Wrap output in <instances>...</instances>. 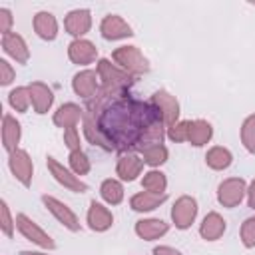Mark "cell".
Instances as JSON below:
<instances>
[{
	"instance_id": "1",
	"label": "cell",
	"mask_w": 255,
	"mask_h": 255,
	"mask_svg": "<svg viewBox=\"0 0 255 255\" xmlns=\"http://www.w3.org/2000/svg\"><path fill=\"white\" fill-rule=\"evenodd\" d=\"M86 114L96 120L98 128L110 141L112 149L143 151L149 145L163 143L165 122L151 102L129 98L128 88H100L88 100Z\"/></svg>"
},
{
	"instance_id": "2",
	"label": "cell",
	"mask_w": 255,
	"mask_h": 255,
	"mask_svg": "<svg viewBox=\"0 0 255 255\" xmlns=\"http://www.w3.org/2000/svg\"><path fill=\"white\" fill-rule=\"evenodd\" d=\"M112 58L124 72H128L133 78L141 76V74H145L149 70V62H147V58L141 54V50L137 46H120V48L114 50Z\"/></svg>"
},
{
	"instance_id": "3",
	"label": "cell",
	"mask_w": 255,
	"mask_h": 255,
	"mask_svg": "<svg viewBox=\"0 0 255 255\" xmlns=\"http://www.w3.org/2000/svg\"><path fill=\"white\" fill-rule=\"evenodd\" d=\"M16 229L22 233L24 239L32 241L34 245H38V247H42V249H46V251H54V249H56L54 239H52L36 221H32L26 213H18V215H16Z\"/></svg>"
},
{
	"instance_id": "4",
	"label": "cell",
	"mask_w": 255,
	"mask_h": 255,
	"mask_svg": "<svg viewBox=\"0 0 255 255\" xmlns=\"http://www.w3.org/2000/svg\"><path fill=\"white\" fill-rule=\"evenodd\" d=\"M247 195V183L243 177H227L217 187V201L223 207H237Z\"/></svg>"
},
{
	"instance_id": "5",
	"label": "cell",
	"mask_w": 255,
	"mask_h": 255,
	"mask_svg": "<svg viewBox=\"0 0 255 255\" xmlns=\"http://www.w3.org/2000/svg\"><path fill=\"white\" fill-rule=\"evenodd\" d=\"M96 72H98V78L102 80V86L104 88H128L133 82V76H129L118 64H112L106 58L98 60Z\"/></svg>"
},
{
	"instance_id": "6",
	"label": "cell",
	"mask_w": 255,
	"mask_h": 255,
	"mask_svg": "<svg viewBox=\"0 0 255 255\" xmlns=\"http://www.w3.org/2000/svg\"><path fill=\"white\" fill-rule=\"evenodd\" d=\"M46 165H48V171L52 173V177H54L62 187H66V189H70V191H74V193H84V191H88V185H86L72 169L64 167L56 157L48 155V157H46Z\"/></svg>"
},
{
	"instance_id": "7",
	"label": "cell",
	"mask_w": 255,
	"mask_h": 255,
	"mask_svg": "<svg viewBox=\"0 0 255 255\" xmlns=\"http://www.w3.org/2000/svg\"><path fill=\"white\" fill-rule=\"evenodd\" d=\"M8 167L12 171V175L24 185V187H30L32 183V177H34V163H32V157L28 155L26 149H14L8 153Z\"/></svg>"
},
{
	"instance_id": "8",
	"label": "cell",
	"mask_w": 255,
	"mask_h": 255,
	"mask_svg": "<svg viewBox=\"0 0 255 255\" xmlns=\"http://www.w3.org/2000/svg\"><path fill=\"white\" fill-rule=\"evenodd\" d=\"M42 203H44V207L58 219V223H62L66 229H70V231H74V233L82 229L78 215H76L64 201H60V199H56V197H52V195H42Z\"/></svg>"
},
{
	"instance_id": "9",
	"label": "cell",
	"mask_w": 255,
	"mask_h": 255,
	"mask_svg": "<svg viewBox=\"0 0 255 255\" xmlns=\"http://www.w3.org/2000/svg\"><path fill=\"white\" fill-rule=\"evenodd\" d=\"M197 217V201L191 195H181L171 207V221L177 229H187Z\"/></svg>"
},
{
	"instance_id": "10",
	"label": "cell",
	"mask_w": 255,
	"mask_h": 255,
	"mask_svg": "<svg viewBox=\"0 0 255 255\" xmlns=\"http://www.w3.org/2000/svg\"><path fill=\"white\" fill-rule=\"evenodd\" d=\"M149 102L161 112L163 116V122H165V128H171L173 124L179 122V102L175 96H171L167 90H157Z\"/></svg>"
},
{
	"instance_id": "11",
	"label": "cell",
	"mask_w": 255,
	"mask_h": 255,
	"mask_svg": "<svg viewBox=\"0 0 255 255\" xmlns=\"http://www.w3.org/2000/svg\"><path fill=\"white\" fill-rule=\"evenodd\" d=\"M100 34L104 40H124V38H129L133 36V30L131 26L118 14H108L102 18L100 22Z\"/></svg>"
},
{
	"instance_id": "12",
	"label": "cell",
	"mask_w": 255,
	"mask_h": 255,
	"mask_svg": "<svg viewBox=\"0 0 255 255\" xmlns=\"http://www.w3.org/2000/svg\"><path fill=\"white\" fill-rule=\"evenodd\" d=\"M64 28L70 36H74V40L82 38L92 28V12L88 8H76V10L68 12L64 18Z\"/></svg>"
},
{
	"instance_id": "13",
	"label": "cell",
	"mask_w": 255,
	"mask_h": 255,
	"mask_svg": "<svg viewBox=\"0 0 255 255\" xmlns=\"http://www.w3.org/2000/svg\"><path fill=\"white\" fill-rule=\"evenodd\" d=\"M68 58L72 64H78V66H88L92 62H96L98 58V48L86 40V38H76L70 42L68 46Z\"/></svg>"
},
{
	"instance_id": "14",
	"label": "cell",
	"mask_w": 255,
	"mask_h": 255,
	"mask_svg": "<svg viewBox=\"0 0 255 255\" xmlns=\"http://www.w3.org/2000/svg\"><path fill=\"white\" fill-rule=\"evenodd\" d=\"M98 72L94 70H82L74 76L72 80V90L76 92V96L84 98L86 102L92 100L98 92H100V84H98Z\"/></svg>"
},
{
	"instance_id": "15",
	"label": "cell",
	"mask_w": 255,
	"mask_h": 255,
	"mask_svg": "<svg viewBox=\"0 0 255 255\" xmlns=\"http://www.w3.org/2000/svg\"><path fill=\"white\" fill-rule=\"evenodd\" d=\"M2 50L18 64H28V60H30V48H28L26 40L16 32H8L2 36Z\"/></svg>"
},
{
	"instance_id": "16",
	"label": "cell",
	"mask_w": 255,
	"mask_h": 255,
	"mask_svg": "<svg viewBox=\"0 0 255 255\" xmlns=\"http://www.w3.org/2000/svg\"><path fill=\"white\" fill-rule=\"evenodd\" d=\"M84 114H86L84 108H80V106L74 104V102H68V104H62V106L54 112L52 122H54L58 128H62V129L78 128V124L84 120Z\"/></svg>"
},
{
	"instance_id": "17",
	"label": "cell",
	"mask_w": 255,
	"mask_h": 255,
	"mask_svg": "<svg viewBox=\"0 0 255 255\" xmlns=\"http://www.w3.org/2000/svg\"><path fill=\"white\" fill-rule=\"evenodd\" d=\"M143 169V159L141 155L133 153V151H128V153H122L120 159H118V165H116V173L122 181H133L137 179V175L141 173Z\"/></svg>"
},
{
	"instance_id": "18",
	"label": "cell",
	"mask_w": 255,
	"mask_h": 255,
	"mask_svg": "<svg viewBox=\"0 0 255 255\" xmlns=\"http://www.w3.org/2000/svg\"><path fill=\"white\" fill-rule=\"evenodd\" d=\"M86 219H88L90 229H92V231H98V233L108 231V229L114 225V215H112V211H110L106 205H102L100 201H96V199L90 203V209H88Z\"/></svg>"
},
{
	"instance_id": "19",
	"label": "cell",
	"mask_w": 255,
	"mask_h": 255,
	"mask_svg": "<svg viewBox=\"0 0 255 255\" xmlns=\"http://www.w3.org/2000/svg\"><path fill=\"white\" fill-rule=\"evenodd\" d=\"M28 92H30V100H32V108L36 114H46L52 104H54V92L44 84V82H30L28 84Z\"/></svg>"
},
{
	"instance_id": "20",
	"label": "cell",
	"mask_w": 255,
	"mask_h": 255,
	"mask_svg": "<svg viewBox=\"0 0 255 255\" xmlns=\"http://www.w3.org/2000/svg\"><path fill=\"white\" fill-rule=\"evenodd\" d=\"M135 235L143 241H155L159 237H163L169 231V223H165L163 219H155V217H147V219H139L135 221Z\"/></svg>"
},
{
	"instance_id": "21",
	"label": "cell",
	"mask_w": 255,
	"mask_h": 255,
	"mask_svg": "<svg viewBox=\"0 0 255 255\" xmlns=\"http://www.w3.org/2000/svg\"><path fill=\"white\" fill-rule=\"evenodd\" d=\"M20 137H22V126H20V122L14 116L4 114L2 116V147L8 153L14 151V149H18Z\"/></svg>"
},
{
	"instance_id": "22",
	"label": "cell",
	"mask_w": 255,
	"mask_h": 255,
	"mask_svg": "<svg viewBox=\"0 0 255 255\" xmlns=\"http://www.w3.org/2000/svg\"><path fill=\"white\" fill-rule=\"evenodd\" d=\"M32 26H34L36 36L42 38V40L52 42L58 36V20H56V16L52 12H46V10L38 12L34 16V20H32Z\"/></svg>"
},
{
	"instance_id": "23",
	"label": "cell",
	"mask_w": 255,
	"mask_h": 255,
	"mask_svg": "<svg viewBox=\"0 0 255 255\" xmlns=\"http://www.w3.org/2000/svg\"><path fill=\"white\" fill-rule=\"evenodd\" d=\"M225 229H227V221L217 211H209L199 225V235L205 241H217L225 233Z\"/></svg>"
},
{
	"instance_id": "24",
	"label": "cell",
	"mask_w": 255,
	"mask_h": 255,
	"mask_svg": "<svg viewBox=\"0 0 255 255\" xmlns=\"http://www.w3.org/2000/svg\"><path fill=\"white\" fill-rule=\"evenodd\" d=\"M167 199V193H151V191H139L135 195H131L129 199V207L137 213H147L157 209L163 201Z\"/></svg>"
},
{
	"instance_id": "25",
	"label": "cell",
	"mask_w": 255,
	"mask_h": 255,
	"mask_svg": "<svg viewBox=\"0 0 255 255\" xmlns=\"http://www.w3.org/2000/svg\"><path fill=\"white\" fill-rule=\"evenodd\" d=\"M213 137V126L207 120H189V131H187V141L195 147H201L209 143Z\"/></svg>"
},
{
	"instance_id": "26",
	"label": "cell",
	"mask_w": 255,
	"mask_h": 255,
	"mask_svg": "<svg viewBox=\"0 0 255 255\" xmlns=\"http://www.w3.org/2000/svg\"><path fill=\"white\" fill-rule=\"evenodd\" d=\"M205 163H207V167H211V169H215V171H223V169H227V167L233 163V155H231V151H229L227 147H223V145H213V147L207 149V153H205Z\"/></svg>"
},
{
	"instance_id": "27",
	"label": "cell",
	"mask_w": 255,
	"mask_h": 255,
	"mask_svg": "<svg viewBox=\"0 0 255 255\" xmlns=\"http://www.w3.org/2000/svg\"><path fill=\"white\" fill-rule=\"evenodd\" d=\"M100 195L108 205H120L124 201V185L118 179H104L100 185Z\"/></svg>"
},
{
	"instance_id": "28",
	"label": "cell",
	"mask_w": 255,
	"mask_h": 255,
	"mask_svg": "<svg viewBox=\"0 0 255 255\" xmlns=\"http://www.w3.org/2000/svg\"><path fill=\"white\" fill-rule=\"evenodd\" d=\"M141 187L145 191H151V193H165V189H167V177L159 169H149L147 173H143Z\"/></svg>"
},
{
	"instance_id": "29",
	"label": "cell",
	"mask_w": 255,
	"mask_h": 255,
	"mask_svg": "<svg viewBox=\"0 0 255 255\" xmlns=\"http://www.w3.org/2000/svg\"><path fill=\"white\" fill-rule=\"evenodd\" d=\"M8 104H10V108H12L14 112H18V114L28 112V108H30V104H32L28 86H18V88L10 90V94H8Z\"/></svg>"
},
{
	"instance_id": "30",
	"label": "cell",
	"mask_w": 255,
	"mask_h": 255,
	"mask_svg": "<svg viewBox=\"0 0 255 255\" xmlns=\"http://www.w3.org/2000/svg\"><path fill=\"white\" fill-rule=\"evenodd\" d=\"M167 147L163 145V143H157V145H149V147H145L143 151H141V159H143V163H147V165H151V167H159V165H163L165 161H167Z\"/></svg>"
},
{
	"instance_id": "31",
	"label": "cell",
	"mask_w": 255,
	"mask_h": 255,
	"mask_svg": "<svg viewBox=\"0 0 255 255\" xmlns=\"http://www.w3.org/2000/svg\"><path fill=\"white\" fill-rule=\"evenodd\" d=\"M241 143L249 153H255V114L247 116L241 124Z\"/></svg>"
},
{
	"instance_id": "32",
	"label": "cell",
	"mask_w": 255,
	"mask_h": 255,
	"mask_svg": "<svg viewBox=\"0 0 255 255\" xmlns=\"http://www.w3.org/2000/svg\"><path fill=\"white\" fill-rule=\"evenodd\" d=\"M68 163H70V169L80 177V175H86L90 169H92V163H90V157L82 151V149H76V151H70L68 155Z\"/></svg>"
},
{
	"instance_id": "33",
	"label": "cell",
	"mask_w": 255,
	"mask_h": 255,
	"mask_svg": "<svg viewBox=\"0 0 255 255\" xmlns=\"http://www.w3.org/2000/svg\"><path fill=\"white\" fill-rule=\"evenodd\" d=\"M14 227H16V219H12L10 215V207L8 203L2 199L0 201V229L6 237H12L14 235Z\"/></svg>"
},
{
	"instance_id": "34",
	"label": "cell",
	"mask_w": 255,
	"mask_h": 255,
	"mask_svg": "<svg viewBox=\"0 0 255 255\" xmlns=\"http://www.w3.org/2000/svg\"><path fill=\"white\" fill-rule=\"evenodd\" d=\"M239 235H241L243 247H247V249H253V247H255V215H253V217H247V219L241 223Z\"/></svg>"
},
{
	"instance_id": "35",
	"label": "cell",
	"mask_w": 255,
	"mask_h": 255,
	"mask_svg": "<svg viewBox=\"0 0 255 255\" xmlns=\"http://www.w3.org/2000/svg\"><path fill=\"white\" fill-rule=\"evenodd\" d=\"M187 131H189V120H179L177 124H173L171 128H167L165 135L171 141L179 143V141H187Z\"/></svg>"
},
{
	"instance_id": "36",
	"label": "cell",
	"mask_w": 255,
	"mask_h": 255,
	"mask_svg": "<svg viewBox=\"0 0 255 255\" xmlns=\"http://www.w3.org/2000/svg\"><path fill=\"white\" fill-rule=\"evenodd\" d=\"M64 143L68 145L70 151L82 149V147H80V133H78V128H68V129H64Z\"/></svg>"
},
{
	"instance_id": "37",
	"label": "cell",
	"mask_w": 255,
	"mask_h": 255,
	"mask_svg": "<svg viewBox=\"0 0 255 255\" xmlns=\"http://www.w3.org/2000/svg\"><path fill=\"white\" fill-rule=\"evenodd\" d=\"M14 80H16L14 68H12L6 60H0V84H2V86H10Z\"/></svg>"
},
{
	"instance_id": "38",
	"label": "cell",
	"mask_w": 255,
	"mask_h": 255,
	"mask_svg": "<svg viewBox=\"0 0 255 255\" xmlns=\"http://www.w3.org/2000/svg\"><path fill=\"white\" fill-rule=\"evenodd\" d=\"M12 22H14L12 12L8 8H0V32H2V36L12 32Z\"/></svg>"
},
{
	"instance_id": "39",
	"label": "cell",
	"mask_w": 255,
	"mask_h": 255,
	"mask_svg": "<svg viewBox=\"0 0 255 255\" xmlns=\"http://www.w3.org/2000/svg\"><path fill=\"white\" fill-rule=\"evenodd\" d=\"M153 255H183V253L169 245H157V247H153Z\"/></svg>"
},
{
	"instance_id": "40",
	"label": "cell",
	"mask_w": 255,
	"mask_h": 255,
	"mask_svg": "<svg viewBox=\"0 0 255 255\" xmlns=\"http://www.w3.org/2000/svg\"><path fill=\"white\" fill-rule=\"evenodd\" d=\"M247 205L251 207V209H255V179H251V183L247 185Z\"/></svg>"
},
{
	"instance_id": "41",
	"label": "cell",
	"mask_w": 255,
	"mask_h": 255,
	"mask_svg": "<svg viewBox=\"0 0 255 255\" xmlns=\"http://www.w3.org/2000/svg\"><path fill=\"white\" fill-rule=\"evenodd\" d=\"M20 255H50L48 251H22Z\"/></svg>"
}]
</instances>
